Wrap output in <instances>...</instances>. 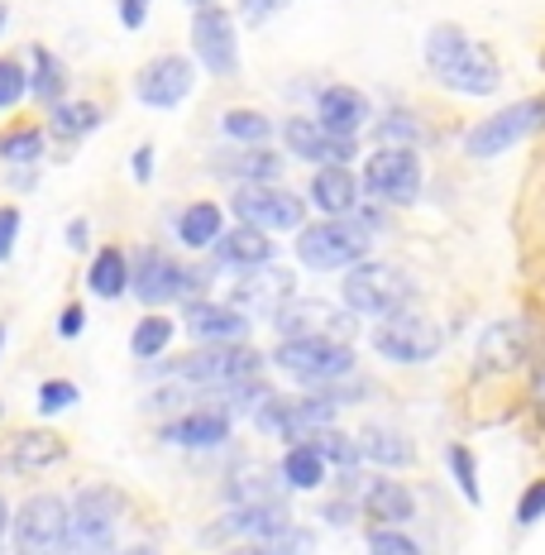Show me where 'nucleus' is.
<instances>
[{
    "label": "nucleus",
    "mask_w": 545,
    "mask_h": 555,
    "mask_svg": "<svg viewBox=\"0 0 545 555\" xmlns=\"http://www.w3.org/2000/svg\"><path fill=\"white\" fill-rule=\"evenodd\" d=\"M426 67L440 87L459 91V96H493L503 87V63L493 57L489 43L469 39L459 25H436L421 43Z\"/></svg>",
    "instance_id": "nucleus-1"
},
{
    "label": "nucleus",
    "mask_w": 545,
    "mask_h": 555,
    "mask_svg": "<svg viewBox=\"0 0 545 555\" xmlns=\"http://www.w3.org/2000/svg\"><path fill=\"white\" fill-rule=\"evenodd\" d=\"M374 249V230L354 216H326L316 225H301L297 235V259L307 263L311 273H340V269H354V263L368 259Z\"/></svg>",
    "instance_id": "nucleus-2"
},
{
    "label": "nucleus",
    "mask_w": 545,
    "mask_h": 555,
    "mask_svg": "<svg viewBox=\"0 0 545 555\" xmlns=\"http://www.w3.org/2000/svg\"><path fill=\"white\" fill-rule=\"evenodd\" d=\"M115 527H120V493L91 483L67 507V541L57 555H115Z\"/></svg>",
    "instance_id": "nucleus-3"
},
{
    "label": "nucleus",
    "mask_w": 545,
    "mask_h": 555,
    "mask_svg": "<svg viewBox=\"0 0 545 555\" xmlns=\"http://www.w3.org/2000/svg\"><path fill=\"white\" fill-rule=\"evenodd\" d=\"M345 307L354 311V317H398L402 307L416 297V283L402 269H392V263H354V269H345Z\"/></svg>",
    "instance_id": "nucleus-4"
},
{
    "label": "nucleus",
    "mask_w": 545,
    "mask_h": 555,
    "mask_svg": "<svg viewBox=\"0 0 545 555\" xmlns=\"http://www.w3.org/2000/svg\"><path fill=\"white\" fill-rule=\"evenodd\" d=\"M545 130V96H527V101H512L507 111L489 115V120H479L469 134H464V154L469 158H497L507 154V149H517L521 139L541 134Z\"/></svg>",
    "instance_id": "nucleus-5"
},
{
    "label": "nucleus",
    "mask_w": 545,
    "mask_h": 555,
    "mask_svg": "<svg viewBox=\"0 0 545 555\" xmlns=\"http://www.w3.org/2000/svg\"><path fill=\"white\" fill-rule=\"evenodd\" d=\"M273 364L287 378H297L301 388H326L354 374V350L340 340H283L273 350Z\"/></svg>",
    "instance_id": "nucleus-6"
},
{
    "label": "nucleus",
    "mask_w": 545,
    "mask_h": 555,
    "mask_svg": "<svg viewBox=\"0 0 545 555\" xmlns=\"http://www.w3.org/2000/svg\"><path fill=\"white\" fill-rule=\"evenodd\" d=\"M259 364H263L259 350H249V345H206L187 360H172L168 374L187 378L196 388H225L239 384V378H259Z\"/></svg>",
    "instance_id": "nucleus-7"
},
{
    "label": "nucleus",
    "mask_w": 545,
    "mask_h": 555,
    "mask_svg": "<svg viewBox=\"0 0 545 555\" xmlns=\"http://www.w3.org/2000/svg\"><path fill=\"white\" fill-rule=\"evenodd\" d=\"M192 287L202 293V278H196L192 269H182L172 254L154 249V245L134 254V263H130V293H134L144 307L178 302V297H187Z\"/></svg>",
    "instance_id": "nucleus-8"
},
{
    "label": "nucleus",
    "mask_w": 545,
    "mask_h": 555,
    "mask_svg": "<svg viewBox=\"0 0 545 555\" xmlns=\"http://www.w3.org/2000/svg\"><path fill=\"white\" fill-rule=\"evenodd\" d=\"M359 188L382 206H412L416 196H421V158H416V149L382 144L364 164V182H359Z\"/></svg>",
    "instance_id": "nucleus-9"
},
{
    "label": "nucleus",
    "mask_w": 545,
    "mask_h": 555,
    "mask_svg": "<svg viewBox=\"0 0 545 555\" xmlns=\"http://www.w3.org/2000/svg\"><path fill=\"white\" fill-rule=\"evenodd\" d=\"M235 216L239 225H254L263 235H283V230H301L307 202L297 192H283L277 182H249V188L235 192Z\"/></svg>",
    "instance_id": "nucleus-10"
},
{
    "label": "nucleus",
    "mask_w": 545,
    "mask_h": 555,
    "mask_svg": "<svg viewBox=\"0 0 545 555\" xmlns=\"http://www.w3.org/2000/svg\"><path fill=\"white\" fill-rule=\"evenodd\" d=\"M192 53L211 77L239 73V34H235L230 10H220V5L192 10Z\"/></svg>",
    "instance_id": "nucleus-11"
},
{
    "label": "nucleus",
    "mask_w": 545,
    "mask_h": 555,
    "mask_svg": "<svg viewBox=\"0 0 545 555\" xmlns=\"http://www.w3.org/2000/svg\"><path fill=\"white\" fill-rule=\"evenodd\" d=\"M374 350L392 364H426L440 354V326L426 317H412V311L382 317L374 326Z\"/></svg>",
    "instance_id": "nucleus-12"
},
{
    "label": "nucleus",
    "mask_w": 545,
    "mask_h": 555,
    "mask_svg": "<svg viewBox=\"0 0 545 555\" xmlns=\"http://www.w3.org/2000/svg\"><path fill=\"white\" fill-rule=\"evenodd\" d=\"M67 541V507L57 493H34L15 513V555H57Z\"/></svg>",
    "instance_id": "nucleus-13"
},
{
    "label": "nucleus",
    "mask_w": 545,
    "mask_h": 555,
    "mask_svg": "<svg viewBox=\"0 0 545 555\" xmlns=\"http://www.w3.org/2000/svg\"><path fill=\"white\" fill-rule=\"evenodd\" d=\"M273 326L283 340H354V317H340L330 302H297L287 297L283 307L273 311Z\"/></svg>",
    "instance_id": "nucleus-14"
},
{
    "label": "nucleus",
    "mask_w": 545,
    "mask_h": 555,
    "mask_svg": "<svg viewBox=\"0 0 545 555\" xmlns=\"http://www.w3.org/2000/svg\"><path fill=\"white\" fill-rule=\"evenodd\" d=\"M192 87H196V67L187 63V57H178V53L148 57V63L139 67V77H134V96L144 101V106H154V111L182 106V101L192 96Z\"/></svg>",
    "instance_id": "nucleus-15"
},
{
    "label": "nucleus",
    "mask_w": 545,
    "mask_h": 555,
    "mask_svg": "<svg viewBox=\"0 0 545 555\" xmlns=\"http://www.w3.org/2000/svg\"><path fill=\"white\" fill-rule=\"evenodd\" d=\"M283 139H287V149H293L297 158H307V164H321V168H350L354 164V139H340V134H330L326 125H311V120H287L283 125Z\"/></svg>",
    "instance_id": "nucleus-16"
},
{
    "label": "nucleus",
    "mask_w": 545,
    "mask_h": 555,
    "mask_svg": "<svg viewBox=\"0 0 545 555\" xmlns=\"http://www.w3.org/2000/svg\"><path fill=\"white\" fill-rule=\"evenodd\" d=\"M536 345V326L527 317H503L483 331L479 340V369H517Z\"/></svg>",
    "instance_id": "nucleus-17"
},
{
    "label": "nucleus",
    "mask_w": 545,
    "mask_h": 555,
    "mask_svg": "<svg viewBox=\"0 0 545 555\" xmlns=\"http://www.w3.org/2000/svg\"><path fill=\"white\" fill-rule=\"evenodd\" d=\"M287 297H293V273L263 263V269H249V278H235L230 307H239L245 317H273Z\"/></svg>",
    "instance_id": "nucleus-18"
},
{
    "label": "nucleus",
    "mask_w": 545,
    "mask_h": 555,
    "mask_svg": "<svg viewBox=\"0 0 545 555\" xmlns=\"http://www.w3.org/2000/svg\"><path fill=\"white\" fill-rule=\"evenodd\" d=\"M230 431H235V426H230V412L216 408V402H202V408L182 412L178 422L164 426V441L187 446V450H216V446L230 441Z\"/></svg>",
    "instance_id": "nucleus-19"
},
{
    "label": "nucleus",
    "mask_w": 545,
    "mask_h": 555,
    "mask_svg": "<svg viewBox=\"0 0 545 555\" xmlns=\"http://www.w3.org/2000/svg\"><path fill=\"white\" fill-rule=\"evenodd\" d=\"M187 331L206 345H245L249 340V317L230 302H196L187 307Z\"/></svg>",
    "instance_id": "nucleus-20"
},
{
    "label": "nucleus",
    "mask_w": 545,
    "mask_h": 555,
    "mask_svg": "<svg viewBox=\"0 0 545 555\" xmlns=\"http://www.w3.org/2000/svg\"><path fill=\"white\" fill-rule=\"evenodd\" d=\"M316 120L326 125L330 134H340V139H359V130L368 125L364 91H354V87H326L316 96Z\"/></svg>",
    "instance_id": "nucleus-21"
},
{
    "label": "nucleus",
    "mask_w": 545,
    "mask_h": 555,
    "mask_svg": "<svg viewBox=\"0 0 545 555\" xmlns=\"http://www.w3.org/2000/svg\"><path fill=\"white\" fill-rule=\"evenodd\" d=\"M63 455H67L63 436H53V431H20L15 441L0 450V469H10V474H34V469L57 465Z\"/></svg>",
    "instance_id": "nucleus-22"
},
{
    "label": "nucleus",
    "mask_w": 545,
    "mask_h": 555,
    "mask_svg": "<svg viewBox=\"0 0 545 555\" xmlns=\"http://www.w3.org/2000/svg\"><path fill=\"white\" fill-rule=\"evenodd\" d=\"M225 527L239 531V537H254L263 546V541H273L283 527H293V513H287L283 499H263V503H235L225 513Z\"/></svg>",
    "instance_id": "nucleus-23"
},
{
    "label": "nucleus",
    "mask_w": 545,
    "mask_h": 555,
    "mask_svg": "<svg viewBox=\"0 0 545 555\" xmlns=\"http://www.w3.org/2000/svg\"><path fill=\"white\" fill-rule=\"evenodd\" d=\"M311 206L326 216H354L359 211V178L350 168H316L311 172Z\"/></svg>",
    "instance_id": "nucleus-24"
},
{
    "label": "nucleus",
    "mask_w": 545,
    "mask_h": 555,
    "mask_svg": "<svg viewBox=\"0 0 545 555\" xmlns=\"http://www.w3.org/2000/svg\"><path fill=\"white\" fill-rule=\"evenodd\" d=\"M211 249L220 254L225 269H263V263H273V235H263V230H254V225L225 230Z\"/></svg>",
    "instance_id": "nucleus-25"
},
{
    "label": "nucleus",
    "mask_w": 545,
    "mask_h": 555,
    "mask_svg": "<svg viewBox=\"0 0 545 555\" xmlns=\"http://www.w3.org/2000/svg\"><path fill=\"white\" fill-rule=\"evenodd\" d=\"M359 455L378 469H407L416 460V446H412L407 431H398V426H368L364 441H359Z\"/></svg>",
    "instance_id": "nucleus-26"
},
{
    "label": "nucleus",
    "mask_w": 545,
    "mask_h": 555,
    "mask_svg": "<svg viewBox=\"0 0 545 555\" xmlns=\"http://www.w3.org/2000/svg\"><path fill=\"white\" fill-rule=\"evenodd\" d=\"M364 507L378 517L382 527H402V522H407V517L416 513V499H412L407 483H398V479H388V474H378V479H368V489H364Z\"/></svg>",
    "instance_id": "nucleus-27"
},
{
    "label": "nucleus",
    "mask_w": 545,
    "mask_h": 555,
    "mask_svg": "<svg viewBox=\"0 0 545 555\" xmlns=\"http://www.w3.org/2000/svg\"><path fill=\"white\" fill-rule=\"evenodd\" d=\"M326 455H321L311 441H293L287 446V455H283V465H277V474H283V483L287 489H301V493H311V489H321L326 483Z\"/></svg>",
    "instance_id": "nucleus-28"
},
{
    "label": "nucleus",
    "mask_w": 545,
    "mask_h": 555,
    "mask_svg": "<svg viewBox=\"0 0 545 555\" xmlns=\"http://www.w3.org/2000/svg\"><path fill=\"white\" fill-rule=\"evenodd\" d=\"M220 235H225V216H220L216 202H192L187 211L178 216V240L187 249H211Z\"/></svg>",
    "instance_id": "nucleus-29"
},
{
    "label": "nucleus",
    "mask_w": 545,
    "mask_h": 555,
    "mask_svg": "<svg viewBox=\"0 0 545 555\" xmlns=\"http://www.w3.org/2000/svg\"><path fill=\"white\" fill-rule=\"evenodd\" d=\"M87 287L96 297H106V302H115L120 293H130V259H125L120 245H106L91 259V273H87Z\"/></svg>",
    "instance_id": "nucleus-30"
},
{
    "label": "nucleus",
    "mask_w": 545,
    "mask_h": 555,
    "mask_svg": "<svg viewBox=\"0 0 545 555\" xmlns=\"http://www.w3.org/2000/svg\"><path fill=\"white\" fill-rule=\"evenodd\" d=\"M220 172H230V178H239L249 188V182H277V172H283V158L269 154V149H245V154H225L216 158Z\"/></svg>",
    "instance_id": "nucleus-31"
},
{
    "label": "nucleus",
    "mask_w": 545,
    "mask_h": 555,
    "mask_svg": "<svg viewBox=\"0 0 545 555\" xmlns=\"http://www.w3.org/2000/svg\"><path fill=\"white\" fill-rule=\"evenodd\" d=\"M49 125H53V134H63V139L96 134L101 106L96 101H57V106H49Z\"/></svg>",
    "instance_id": "nucleus-32"
},
{
    "label": "nucleus",
    "mask_w": 545,
    "mask_h": 555,
    "mask_svg": "<svg viewBox=\"0 0 545 555\" xmlns=\"http://www.w3.org/2000/svg\"><path fill=\"white\" fill-rule=\"evenodd\" d=\"M220 134H225L230 144L263 149L273 139V120L263 111H225V115H220Z\"/></svg>",
    "instance_id": "nucleus-33"
},
{
    "label": "nucleus",
    "mask_w": 545,
    "mask_h": 555,
    "mask_svg": "<svg viewBox=\"0 0 545 555\" xmlns=\"http://www.w3.org/2000/svg\"><path fill=\"white\" fill-rule=\"evenodd\" d=\"M307 441L316 446L321 455H326V465L345 469V474H354V469H359V460H364V455H359V441H350V431H340L335 422H330V426H321V431H311Z\"/></svg>",
    "instance_id": "nucleus-34"
},
{
    "label": "nucleus",
    "mask_w": 545,
    "mask_h": 555,
    "mask_svg": "<svg viewBox=\"0 0 545 555\" xmlns=\"http://www.w3.org/2000/svg\"><path fill=\"white\" fill-rule=\"evenodd\" d=\"M63 87H67V73H63V63H57V53L34 49V77H29V91L43 101V106H57V101H63Z\"/></svg>",
    "instance_id": "nucleus-35"
},
{
    "label": "nucleus",
    "mask_w": 545,
    "mask_h": 555,
    "mask_svg": "<svg viewBox=\"0 0 545 555\" xmlns=\"http://www.w3.org/2000/svg\"><path fill=\"white\" fill-rule=\"evenodd\" d=\"M0 158L15 168H34L43 158V130L39 125H25V130L0 134Z\"/></svg>",
    "instance_id": "nucleus-36"
},
{
    "label": "nucleus",
    "mask_w": 545,
    "mask_h": 555,
    "mask_svg": "<svg viewBox=\"0 0 545 555\" xmlns=\"http://www.w3.org/2000/svg\"><path fill=\"white\" fill-rule=\"evenodd\" d=\"M168 340H172V321L168 317H144L134 326V335H130V350H134V360L154 364L158 354L168 350Z\"/></svg>",
    "instance_id": "nucleus-37"
},
{
    "label": "nucleus",
    "mask_w": 545,
    "mask_h": 555,
    "mask_svg": "<svg viewBox=\"0 0 545 555\" xmlns=\"http://www.w3.org/2000/svg\"><path fill=\"white\" fill-rule=\"evenodd\" d=\"M450 474H455V483H459V493L469 499V507H479L483 503V489H479V460H473V450L469 446H450Z\"/></svg>",
    "instance_id": "nucleus-38"
},
{
    "label": "nucleus",
    "mask_w": 545,
    "mask_h": 555,
    "mask_svg": "<svg viewBox=\"0 0 545 555\" xmlns=\"http://www.w3.org/2000/svg\"><path fill=\"white\" fill-rule=\"evenodd\" d=\"M416 134H421V125H416L407 111H388V115H382V125H378V139L388 149H412Z\"/></svg>",
    "instance_id": "nucleus-39"
},
{
    "label": "nucleus",
    "mask_w": 545,
    "mask_h": 555,
    "mask_svg": "<svg viewBox=\"0 0 545 555\" xmlns=\"http://www.w3.org/2000/svg\"><path fill=\"white\" fill-rule=\"evenodd\" d=\"M77 384H67V378H49V384H39V398H34V408H39L43 416H53V412H67V408H77Z\"/></svg>",
    "instance_id": "nucleus-40"
},
{
    "label": "nucleus",
    "mask_w": 545,
    "mask_h": 555,
    "mask_svg": "<svg viewBox=\"0 0 545 555\" xmlns=\"http://www.w3.org/2000/svg\"><path fill=\"white\" fill-rule=\"evenodd\" d=\"M368 555H421V546L416 541H407L398 527H374L368 531Z\"/></svg>",
    "instance_id": "nucleus-41"
},
{
    "label": "nucleus",
    "mask_w": 545,
    "mask_h": 555,
    "mask_svg": "<svg viewBox=\"0 0 545 555\" xmlns=\"http://www.w3.org/2000/svg\"><path fill=\"white\" fill-rule=\"evenodd\" d=\"M29 91V77H25V67L15 63V57H0V111H10L20 96Z\"/></svg>",
    "instance_id": "nucleus-42"
},
{
    "label": "nucleus",
    "mask_w": 545,
    "mask_h": 555,
    "mask_svg": "<svg viewBox=\"0 0 545 555\" xmlns=\"http://www.w3.org/2000/svg\"><path fill=\"white\" fill-rule=\"evenodd\" d=\"M263 546H269L273 555H307L311 546H316V537H311V531L307 527H283V531H277V537L273 541H263Z\"/></svg>",
    "instance_id": "nucleus-43"
},
{
    "label": "nucleus",
    "mask_w": 545,
    "mask_h": 555,
    "mask_svg": "<svg viewBox=\"0 0 545 555\" xmlns=\"http://www.w3.org/2000/svg\"><path fill=\"white\" fill-rule=\"evenodd\" d=\"M545 517V479H536L527 493H521V503H517V522L521 527H531V522H541Z\"/></svg>",
    "instance_id": "nucleus-44"
},
{
    "label": "nucleus",
    "mask_w": 545,
    "mask_h": 555,
    "mask_svg": "<svg viewBox=\"0 0 545 555\" xmlns=\"http://www.w3.org/2000/svg\"><path fill=\"white\" fill-rule=\"evenodd\" d=\"M15 240H20V206H0V263L15 254Z\"/></svg>",
    "instance_id": "nucleus-45"
},
{
    "label": "nucleus",
    "mask_w": 545,
    "mask_h": 555,
    "mask_svg": "<svg viewBox=\"0 0 545 555\" xmlns=\"http://www.w3.org/2000/svg\"><path fill=\"white\" fill-rule=\"evenodd\" d=\"M115 5H120V25L125 29H144L148 5H154V0H115Z\"/></svg>",
    "instance_id": "nucleus-46"
},
{
    "label": "nucleus",
    "mask_w": 545,
    "mask_h": 555,
    "mask_svg": "<svg viewBox=\"0 0 545 555\" xmlns=\"http://www.w3.org/2000/svg\"><path fill=\"white\" fill-rule=\"evenodd\" d=\"M287 0H239V10H245V20L249 25H263V20L269 15H277V10H283Z\"/></svg>",
    "instance_id": "nucleus-47"
},
{
    "label": "nucleus",
    "mask_w": 545,
    "mask_h": 555,
    "mask_svg": "<svg viewBox=\"0 0 545 555\" xmlns=\"http://www.w3.org/2000/svg\"><path fill=\"white\" fill-rule=\"evenodd\" d=\"M82 331H87V311L82 307H67L63 321H57V335H63V340H77Z\"/></svg>",
    "instance_id": "nucleus-48"
},
{
    "label": "nucleus",
    "mask_w": 545,
    "mask_h": 555,
    "mask_svg": "<svg viewBox=\"0 0 545 555\" xmlns=\"http://www.w3.org/2000/svg\"><path fill=\"white\" fill-rule=\"evenodd\" d=\"M148 178H154V149L139 144L134 149V182H148Z\"/></svg>",
    "instance_id": "nucleus-49"
},
{
    "label": "nucleus",
    "mask_w": 545,
    "mask_h": 555,
    "mask_svg": "<svg viewBox=\"0 0 545 555\" xmlns=\"http://www.w3.org/2000/svg\"><path fill=\"white\" fill-rule=\"evenodd\" d=\"M87 235H91V225L73 221V225H67V249H87Z\"/></svg>",
    "instance_id": "nucleus-50"
},
{
    "label": "nucleus",
    "mask_w": 545,
    "mask_h": 555,
    "mask_svg": "<svg viewBox=\"0 0 545 555\" xmlns=\"http://www.w3.org/2000/svg\"><path fill=\"white\" fill-rule=\"evenodd\" d=\"M531 392H536V408H545V345H541V364H536V384H531Z\"/></svg>",
    "instance_id": "nucleus-51"
},
{
    "label": "nucleus",
    "mask_w": 545,
    "mask_h": 555,
    "mask_svg": "<svg viewBox=\"0 0 545 555\" xmlns=\"http://www.w3.org/2000/svg\"><path fill=\"white\" fill-rule=\"evenodd\" d=\"M5 522H10V507H5V499H0V546H5Z\"/></svg>",
    "instance_id": "nucleus-52"
},
{
    "label": "nucleus",
    "mask_w": 545,
    "mask_h": 555,
    "mask_svg": "<svg viewBox=\"0 0 545 555\" xmlns=\"http://www.w3.org/2000/svg\"><path fill=\"white\" fill-rule=\"evenodd\" d=\"M230 555H273L269 546H239V551H230Z\"/></svg>",
    "instance_id": "nucleus-53"
},
{
    "label": "nucleus",
    "mask_w": 545,
    "mask_h": 555,
    "mask_svg": "<svg viewBox=\"0 0 545 555\" xmlns=\"http://www.w3.org/2000/svg\"><path fill=\"white\" fill-rule=\"evenodd\" d=\"M120 555H158L154 546H130V551H120Z\"/></svg>",
    "instance_id": "nucleus-54"
},
{
    "label": "nucleus",
    "mask_w": 545,
    "mask_h": 555,
    "mask_svg": "<svg viewBox=\"0 0 545 555\" xmlns=\"http://www.w3.org/2000/svg\"><path fill=\"white\" fill-rule=\"evenodd\" d=\"M5 25H10V5H0V34H5Z\"/></svg>",
    "instance_id": "nucleus-55"
},
{
    "label": "nucleus",
    "mask_w": 545,
    "mask_h": 555,
    "mask_svg": "<svg viewBox=\"0 0 545 555\" xmlns=\"http://www.w3.org/2000/svg\"><path fill=\"white\" fill-rule=\"evenodd\" d=\"M187 5H211V0H187Z\"/></svg>",
    "instance_id": "nucleus-56"
},
{
    "label": "nucleus",
    "mask_w": 545,
    "mask_h": 555,
    "mask_svg": "<svg viewBox=\"0 0 545 555\" xmlns=\"http://www.w3.org/2000/svg\"><path fill=\"white\" fill-rule=\"evenodd\" d=\"M0 345H5V326H0Z\"/></svg>",
    "instance_id": "nucleus-57"
},
{
    "label": "nucleus",
    "mask_w": 545,
    "mask_h": 555,
    "mask_svg": "<svg viewBox=\"0 0 545 555\" xmlns=\"http://www.w3.org/2000/svg\"><path fill=\"white\" fill-rule=\"evenodd\" d=\"M0 416H5V402H0Z\"/></svg>",
    "instance_id": "nucleus-58"
}]
</instances>
